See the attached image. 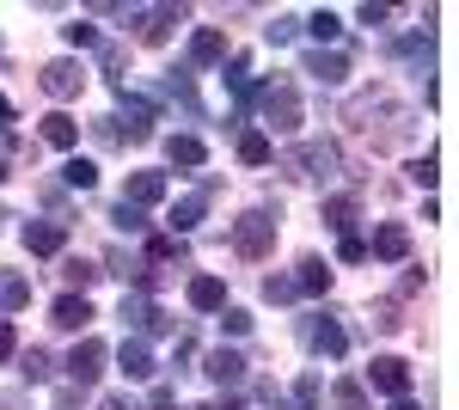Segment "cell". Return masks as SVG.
Returning <instances> with one entry per match:
<instances>
[{
	"label": "cell",
	"mask_w": 459,
	"mask_h": 410,
	"mask_svg": "<svg viewBox=\"0 0 459 410\" xmlns=\"http://www.w3.org/2000/svg\"><path fill=\"white\" fill-rule=\"evenodd\" d=\"M62 184H68V190H92V184H99V166H92V160H80V153H74L68 166H62Z\"/></svg>",
	"instance_id": "4dcf8cb0"
},
{
	"label": "cell",
	"mask_w": 459,
	"mask_h": 410,
	"mask_svg": "<svg viewBox=\"0 0 459 410\" xmlns=\"http://www.w3.org/2000/svg\"><path fill=\"white\" fill-rule=\"evenodd\" d=\"M368 379H374L386 398H411V362H404V355H374Z\"/></svg>",
	"instance_id": "30bf717a"
},
{
	"label": "cell",
	"mask_w": 459,
	"mask_h": 410,
	"mask_svg": "<svg viewBox=\"0 0 459 410\" xmlns=\"http://www.w3.org/2000/svg\"><path fill=\"white\" fill-rule=\"evenodd\" d=\"M49 325H56V331H86V325H92V301H86V294H62V301L49 307Z\"/></svg>",
	"instance_id": "2e32d148"
},
{
	"label": "cell",
	"mask_w": 459,
	"mask_h": 410,
	"mask_svg": "<svg viewBox=\"0 0 459 410\" xmlns=\"http://www.w3.org/2000/svg\"><path fill=\"white\" fill-rule=\"evenodd\" d=\"M110 221H117L123 233H147V214H142V208H129V203H117V208H110Z\"/></svg>",
	"instance_id": "f35d334b"
},
{
	"label": "cell",
	"mask_w": 459,
	"mask_h": 410,
	"mask_svg": "<svg viewBox=\"0 0 459 410\" xmlns=\"http://www.w3.org/2000/svg\"><path fill=\"white\" fill-rule=\"evenodd\" d=\"M117 99H123V117H117L123 141H147L153 135V104H147L142 92H129V86H117Z\"/></svg>",
	"instance_id": "9c48e42d"
},
{
	"label": "cell",
	"mask_w": 459,
	"mask_h": 410,
	"mask_svg": "<svg viewBox=\"0 0 459 410\" xmlns=\"http://www.w3.org/2000/svg\"><path fill=\"white\" fill-rule=\"evenodd\" d=\"M160 196H166V171H135L129 190H123V203H129V208H153Z\"/></svg>",
	"instance_id": "d6986e66"
},
{
	"label": "cell",
	"mask_w": 459,
	"mask_h": 410,
	"mask_svg": "<svg viewBox=\"0 0 459 410\" xmlns=\"http://www.w3.org/2000/svg\"><path fill=\"white\" fill-rule=\"evenodd\" d=\"M209 203H214V178L203 184V190H190V196H184V203L172 208V240H184L190 227H203V214H209Z\"/></svg>",
	"instance_id": "7c38bea8"
},
{
	"label": "cell",
	"mask_w": 459,
	"mask_h": 410,
	"mask_svg": "<svg viewBox=\"0 0 459 410\" xmlns=\"http://www.w3.org/2000/svg\"><path fill=\"white\" fill-rule=\"evenodd\" d=\"M276 233H282V208H246L239 221H233V251L239 257H264L270 245H276Z\"/></svg>",
	"instance_id": "7a4b0ae2"
},
{
	"label": "cell",
	"mask_w": 459,
	"mask_h": 410,
	"mask_svg": "<svg viewBox=\"0 0 459 410\" xmlns=\"http://www.w3.org/2000/svg\"><path fill=\"white\" fill-rule=\"evenodd\" d=\"M117 318H123V325H135V337H142V331H172V318H166V312H160L153 301H147V288H135V294H123V307H117Z\"/></svg>",
	"instance_id": "ba28073f"
},
{
	"label": "cell",
	"mask_w": 459,
	"mask_h": 410,
	"mask_svg": "<svg viewBox=\"0 0 459 410\" xmlns=\"http://www.w3.org/2000/svg\"><path fill=\"white\" fill-rule=\"evenodd\" d=\"M166 160H172V166H190V171H196L203 160H209V147H203L196 135H172V141H166Z\"/></svg>",
	"instance_id": "d4e9b609"
},
{
	"label": "cell",
	"mask_w": 459,
	"mask_h": 410,
	"mask_svg": "<svg viewBox=\"0 0 459 410\" xmlns=\"http://www.w3.org/2000/svg\"><path fill=\"white\" fill-rule=\"evenodd\" d=\"M221 331H227V337H246V331H251V312L246 307H221Z\"/></svg>",
	"instance_id": "60d3db41"
},
{
	"label": "cell",
	"mask_w": 459,
	"mask_h": 410,
	"mask_svg": "<svg viewBox=\"0 0 459 410\" xmlns=\"http://www.w3.org/2000/svg\"><path fill=\"white\" fill-rule=\"evenodd\" d=\"M246 355H239V349H209V355H203V374L214 379V386H239V379H246Z\"/></svg>",
	"instance_id": "4fadbf2b"
},
{
	"label": "cell",
	"mask_w": 459,
	"mask_h": 410,
	"mask_svg": "<svg viewBox=\"0 0 459 410\" xmlns=\"http://www.w3.org/2000/svg\"><path fill=\"white\" fill-rule=\"evenodd\" d=\"M13 160H19V135L13 123H0V178H13Z\"/></svg>",
	"instance_id": "ab89813d"
},
{
	"label": "cell",
	"mask_w": 459,
	"mask_h": 410,
	"mask_svg": "<svg viewBox=\"0 0 459 410\" xmlns=\"http://www.w3.org/2000/svg\"><path fill=\"white\" fill-rule=\"evenodd\" d=\"M239 160H246V166H270V160H276L270 135H264V129H246V135H239Z\"/></svg>",
	"instance_id": "484cf974"
},
{
	"label": "cell",
	"mask_w": 459,
	"mask_h": 410,
	"mask_svg": "<svg viewBox=\"0 0 459 410\" xmlns=\"http://www.w3.org/2000/svg\"><path fill=\"white\" fill-rule=\"evenodd\" d=\"M300 31H313L318 43H337V37H343V19H337L331 6H318L313 19H300Z\"/></svg>",
	"instance_id": "f1b7e54d"
},
{
	"label": "cell",
	"mask_w": 459,
	"mask_h": 410,
	"mask_svg": "<svg viewBox=\"0 0 459 410\" xmlns=\"http://www.w3.org/2000/svg\"><path fill=\"white\" fill-rule=\"evenodd\" d=\"M276 166H282L288 178H300V184H331V178L343 171V147H337V141H294Z\"/></svg>",
	"instance_id": "6da1fadb"
},
{
	"label": "cell",
	"mask_w": 459,
	"mask_h": 410,
	"mask_svg": "<svg viewBox=\"0 0 459 410\" xmlns=\"http://www.w3.org/2000/svg\"><path fill=\"white\" fill-rule=\"evenodd\" d=\"M117 368L129 379H153V349H147V337H123V349H117Z\"/></svg>",
	"instance_id": "ac0fdd59"
},
{
	"label": "cell",
	"mask_w": 459,
	"mask_h": 410,
	"mask_svg": "<svg viewBox=\"0 0 459 410\" xmlns=\"http://www.w3.org/2000/svg\"><path fill=\"white\" fill-rule=\"evenodd\" d=\"M172 257H184V240H172V233H160V240H147V275L160 270V264H172Z\"/></svg>",
	"instance_id": "f546056e"
},
{
	"label": "cell",
	"mask_w": 459,
	"mask_h": 410,
	"mask_svg": "<svg viewBox=\"0 0 459 410\" xmlns=\"http://www.w3.org/2000/svg\"><path fill=\"white\" fill-rule=\"evenodd\" d=\"M318 405H325V379L300 374V386H294V410H318Z\"/></svg>",
	"instance_id": "1f68e13d"
},
{
	"label": "cell",
	"mask_w": 459,
	"mask_h": 410,
	"mask_svg": "<svg viewBox=\"0 0 459 410\" xmlns=\"http://www.w3.org/2000/svg\"><path fill=\"white\" fill-rule=\"evenodd\" d=\"M325 288H331V264H325V257H300L294 294H325Z\"/></svg>",
	"instance_id": "cb8c5ba5"
},
{
	"label": "cell",
	"mask_w": 459,
	"mask_h": 410,
	"mask_svg": "<svg viewBox=\"0 0 459 410\" xmlns=\"http://www.w3.org/2000/svg\"><path fill=\"white\" fill-rule=\"evenodd\" d=\"M380 104H386V92H361V99H350V123H368V117H380ZM392 117H404V110H392ZM368 129H374V123H368ZM404 129H411V117H404V123H392L386 141H398Z\"/></svg>",
	"instance_id": "e0dca14e"
},
{
	"label": "cell",
	"mask_w": 459,
	"mask_h": 410,
	"mask_svg": "<svg viewBox=\"0 0 459 410\" xmlns=\"http://www.w3.org/2000/svg\"><path fill=\"white\" fill-rule=\"evenodd\" d=\"M270 410H294V405H282V398H276V392H270Z\"/></svg>",
	"instance_id": "11a10c76"
},
{
	"label": "cell",
	"mask_w": 459,
	"mask_h": 410,
	"mask_svg": "<svg viewBox=\"0 0 459 410\" xmlns=\"http://www.w3.org/2000/svg\"><path fill=\"white\" fill-rule=\"evenodd\" d=\"M105 362H110V349H105V343H99V337H80V343H74V355H68V379L80 386V392H86L92 379L105 374Z\"/></svg>",
	"instance_id": "8992f818"
},
{
	"label": "cell",
	"mask_w": 459,
	"mask_h": 410,
	"mask_svg": "<svg viewBox=\"0 0 459 410\" xmlns=\"http://www.w3.org/2000/svg\"><path fill=\"white\" fill-rule=\"evenodd\" d=\"M13 355H19V337H13V325L0 318V362H13Z\"/></svg>",
	"instance_id": "c3c4849f"
},
{
	"label": "cell",
	"mask_w": 459,
	"mask_h": 410,
	"mask_svg": "<svg viewBox=\"0 0 459 410\" xmlns=\"http://www.w3.org/2000/svg\"><path fill=\"white\" fill-rule=\"evenodd\" d=\"M62 245H68V227H62V221H31V227H25V251H31V257H56Z\"/></svg>",
	"instance_id": "9a60e30c"
},
{
	"label": "cell",
	"mask_w": 459,
	"mask_h": 410,
	"mask_svg": "<svg viewBox=\"0 0 459 410\" xmlns=\"http://www.w3.org/2000/svg\"><path fill=\"white\" fill-rule=\"evenodd\" d=\"M190 62H196V68H214V62H227V31L203 25V31L190 37Z\"/></svg>",
	"instance_id": "ffe728a7"
},
{
	"label": "cell",
	"mask_w": 459,
	"mask_h": 410,
	"mask_svg": "<svg viewBox=\"0 0 459 410\" xmlns=\"http://www.w3.org/2000/svg\"><path fill=\"white\" fill-rule=\"evenodd\" d=\"M123 62H129V49H123V43H105V74L117 86H123Z\"/></svg>",
	"instance_id": "ee69618b"
},
{
	"label": "cell",
	"mask_w": 459,
	"mask_h": 410,
	"mask_svg": "<svg viewBox=\"0 0 459 410\" xmlns=\"http://www.w3.org/2000/svg\"><path fill=\"white\" fill-rule=\"evenodd\" d=\"M355 214H361V203H355V196H331V203H325V227H331V233H350Z\"/></svg>",
	"instance_id": "4316f807"
},
{
	"label": "cell",
	"mask_w": 459,
	"mask_h": 410,
	"mask_svg": "<svg viewBox=\"0 0 459 410\" xmlns=\"http://www.w3.org/2000/svg\"><path fill=\"white\" fill-rule=\"evenodd\" d=\"M62 275H68V288H92V282H99V264H86V257H68V264H62Z\"/></svg>",
	"instance_id": "d6a6232c"
},
{
	"label": "cell",
	"mask_w": 459,
	"mask_h": 410,
	"mask_svg": "<svg viewBox=\"0 0 459 410\" xmlns=\"http://www.w3.org/2000/svg\"><path fill=\"white\" fill-rule=\"evenodd\" d=\"M99 410H142V405H135L129 392H110V398H105V405H99Z\"/></svg>",
	"instance_id": "f907efd6"
},
{
	"label": "cell",
	"mask_w": 459,
	"mask_h": 410,
	"mask_svg": "<svg viewBox=\"0 0 459 410\" xmlns=\"http://www.w3.org/2000/svg\"><path fill=\"white\" fill-rule=\"evenodd\" d=\"M43 141H49V147H62V153H68L74 141H80V123H74L68 110H49V117H43Z\"/></svg>",
	"instance_id": "603a6c76"
},
{
	"label": "cell",
	"mask_w": 459,
	"mask_h": 410,
	"mask_svg": "<svg viewBox=\"0 0 459 410\" xmlns=\"http://www.w3.org/2000/svg\"><path fill=\"white\" fill-rule=\"evenodd\" d=\"M190 307L196 312H221L227 307V282H221V275H190Z\"/></svg>",
	"instance_id": "44dd1931"
},
{
	"label": "cell",
	"mask_w": 459,
	"mask_h": 410,
	"mask_svg": "<svg viewBox=\"0 0 459 410\" xmlns=\"http://www.w3.org/2000/svg\"><path fill=\"white\" fill-rule=\"evenodd\" d=\"M37 86H43L49 99H74V92L86 86V68H80L74 56H62V62H43V74H37Z\"/></svg>",
	"instance_id": "52a82bcc"
},
{
	"label": "cell",
	"mask_w": 459,
	"mask_h": 410,
	"mask_svg": "<svg viewBox=\"0 0 459 410\" xmlns=\"http://www.w3.org/2000/svg\"><path fill=\"white\" fill-rule=\"evenodd\" d=\"M337 410H368V392H361V379H337Z\"/></svg>",
	"instance_id": "836d02e7"
},
{
	"label": "cell",
	"mask_w": 459,
	"mask_h": 410,
	"mask_svg": "<svg viewBox=\"0 0 459 410\" xmlns=\"http://www.w3.org/2000/svg\"><path fill=\"white\" fill-rule=\"evenodd\" d=\"M62 37H68V49H92V43H99V31H92L86 19H74V25H62Z\"/></svg>",
	"instance_id": "b9f144b4"
},
{
	"label": "cell",
	"mask_w": 459,
	"mask_h": 410,
	"mask_svg": "<svg viewBox=\"0 0 459 410\" xmlns=\"http://www.w3.org/2000/svg\"><path fill=\"white\" fill-rule=\"evenodd\" d=\"M0 123H13V99L6 92H0Z\"/></svg>",
	"instance_id": "f5cc1de1"
},
{
	"label": "cell",
	"mask_w": 459,
	"mask_h": 410,
	"mask_svg": "<svg viewBox=\"0 0 459 410\" xmlns=\"http://www.w3.org/2000/svg\"><path fill=\"white\" fill-rule=\"evenodd\" d=\"M257 99H264V123L276 129V135H294L300 129V92L276 80V86H257Z\"/></svg>",
	"instance_id": "277c9868"
},
{
	"label": "cell",
	"mask_w": 459,
	"mask_h": 410,
	"mask_svg": "<svg viewBox=\"0 0 459 410\" xmlns=\"http://www.w3.org/2000/svg\"><path fill=\"white\" fill-rule=\"evenodd\" d=\"M129 19H135V37L147 49H160L172 37V25H184V6H129Z\"/></svg>",
	"instance_id": "5b68a950"
},
{
	"label": "cell",
	"mask_w": 459,
	"mask_h": 410,
	"mask_svg": "<svg viewBox=\"0 0 459 410\" xmlns=\"http://www.w3.org/2000/svg\"><path fill=\"white\" fill-rule=\"evenodd\" d=\"M19 307H31V275L0 270V312H19Z\"/></svg>",
	"instance_id": "7402d4cb"
},
{
	"label": "cell",
	"mask_w": 459,
	"mask_h": 410,
	"mask_svg": "<svg viewBox=\"0 0 459 410\" xmlns=\"http://www.w3.org/2000/svg\"><path fill=\"white\" fill-rule=\"evenodd\" d=\"M355 19H361V25H392V6H361Z\"/></svg>",
	"instance_id": "7dc6e473"
},
{
	"label": "cell",
	"mask_w": 459,
	"mask_h": 410,
	"mask_svg": "<svg viewBox=\"0 0 459 410\" xmlns=\"http://www.w3.org/2000/svg\"><path fill=\"white\" fill-rule=\"evenodd\" d=\"M380 264H404L411 257V227L404 221H386V227H374V245H368Z\"/></svg>",
	"instance_id": "8fae6325"
},
{
	"label": "cell",
	"mask_w": 459,
	"mask_h": 410,
	"mask_svg": "<svg viewBox=\"0 0 459 410\" xmlns=\"http://www.w3.org/2000/svg\"><path fill=\"white\" fill-rule=\"evenodd\" d=\"M264 301H294V275H264Z\"/></svg>",
	"instance_id": "7bdbcfd3"
},
{
	"label": "cell",
	"mask_w": 459,
	"mask_h": 410,
	"mask_svg": "<svg viewBox=\"0 0 459 410\" xmlns=\"http://www.w3.org/2000/svg\"><path fill=\"white\" fill-rule=\"evenodd\" d=\"M398 56H404V62H417V68H429V56H435L429 31H423V37H404V43H398Z\"/></svg>",
	"instance_id": "d590c367"
},
{
	"label": "cell",
	"mask_w": 459,
	"mask_h": 410,
	"mask_svg": "<svg viewBox=\"0 0 459 410\" xmlns=\"http://www.w3.org/2000/svg\"><path fill=\"white\" fill-rule=\"evenodd\" d=\"M264 37H270V43H294V37H300V19H294V13H276V19L264 25Z\"/></svg>",
	"instance_id": "e575fe53"
},
{
	"label": "cell",
	"mask_w": 459,
	"mask_h": 410,
	"mask_svg": "<svg viewBox=\"0 0 459 410\" xmlns=\"http://www.w3.org/2000/svg\"><path fill=\"white\" fill-rule=\"evenodd\" d=\"M374 325H380V331H398L404 318H398V307H392V301H380V312H374Z\"/></svg>",
	"instance_id": "bcb514c9"
},
{
	"label": "cell",
	"mask_w": 459,
	"mask_h": 410,
	"mask_svg": "<svg viewBox=\"0 0 459 410\" xmlns=\"http://www.w3.org/2000/svg\"><path fill=\"white\" fill-rule=\"evenodd\" d=\"M411 184H423V190H435V184H441V166H435V153L411 160Z\"/></svg>",
	"instance_id": "74e56055"
},
{
	"label": "cell",
	"mask_w": 459,
	"mask_h": 410,
	"mask_svg": "<svg viewBox=\"0 0 459 410\" xmlns=\"http://www.w3.org/2000/svg\"><path fill=\"white\" fill-rule=\"evenodd\" d=\"M196 410H246L239 398H209V405H196Z\"/></svg>",
	"instance_id": "816d5d0a"
},
{
	"label": "cell",
	"mask_w": 459,
	"mask_h": 410,
	"mask_svg": "<svg viewBox=\"0 0 459 410\" xmlns=\"http://www.w3.org/2000/svg\"><path fill=\"white\" fill-rule=\"evenodd\" d=\"M337 257H343V264H361V257H368V240H355V233H343V245H337Z\"/></svg>",
	"instance_id": "f6af8a7d"
},
{
	"label": "cell",
	"mask_w": 459,
	"mask_h": 410,
	"mask_svg": "<svg viewBox=\"0 0 459 410\" xmlns=\"http://www.w3.org/2000/svg\"><path fill=\"white\" fill-rule=\"evenodd\" d=\"M300 343L313 349L318 362H337V355L350 349V331H343L331 312H307V318H300Z\"/></svg>",
	"instance_id": "3957f363"
},
{
	"label": "cell",
	"mask_w": 459,
	"mask_h": 410,
	"mask_svg": "<svg viewBox=\"0 0 459 410\" xmlns=\"http://www.w3.org/2000/svg\"><path fill=\"white\" fill-rule=\"evenodd\" d=\"M307 74H313L318 86H343V80H350V56H343V49H313V56H307Z\"/></svg>",
	"instance_id": "5bb4252c"
},
{
	"label": "cell",
	"mask_w": 459,
	"mask_h": 410,
	"mask_svg": "<svg viewBox=\"0 0 459 410\" xmlns=\"http://www.w3.org/2000/svg\"><path fill=\"white\" fill-rule=\"evenodd\" d=\"M392 410H417V405H411V398H392Z\"/></svg>",
	"instance_id": "db71d44e"
},
{
	"label": "cell",
	"mask_w": 459,
	"mask_h": 410,
	"mask_svg": "<svg viewBox=\"0 0 459 410\" xmlns=\"http://www.w3.org/2000/svg\"><path fill=\"white\" fill-rule=\"evenodd\" d=\"M105 270H110V275H123V282H142V288L153 282V275H147V264H142V257H129L123 245H117V251L105 257Z\"/></svg>",
	"instance_id": "83f0119b"
},
{
	"label": "cell",
	"mask_w": 459,
	"mask_h": 410,
	"mask_svg": "<svg viewBox=\"0 0 459 410\" xmlns=\"http://www.w3.org/2000/svg\"><path fill=\"white\" fill-rule=\"evenodd\" d=\"M92 135H99V141H123V129H117V117H99V123H92Z\"/></svg>",
	"instance_id": "681fc988"
},
{
	"label": "cell",
	"mask_w": 459,
	"mask_h": 410,
	"mask_svg": "<svg viewBox=\"0 0 459 410\" xmlns=\"http://www.w3.org/2000/svg\"><path fill=\"white\" fill-rule=\"evenodd\" d=\"M19 374L31 379V386H37V379H49V355H43V349H25V355H19Z\"/></svg>",
	"instance_id": "8d00e7d4"
}]
</instances>
